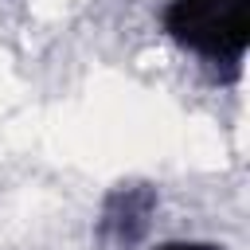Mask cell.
Instances as JSON below:
<instances>
[{
    "label": "cell",
    "instance_id": "6da1fadb",
    "mask_svg": "<svg viewBox=\"0 0 250 250\" xmlns=\"http://www.w3.org/2000/svg\"><path fill=\"white\" fill-rule=\"evenodd\" d=\"M164 31L211 62H238L250 43V0H168Z\"/></svg>",
    "mask_w": 250,
    "mask_h": 250
},
{
    "label": "cell",
    "instance_id": "3957f363",
    "mask_svg": "<svg viewBox=\"0 0 250 250\" xmlns=\"http://www.w3.org/2000/svg\"><path fill=\"white\" fill-rule=\"evenodd\" d=\"M156 250H223V246H215V242H164Z\"/></svg>",
    "mask_w": 250,
    "mask_h": 250
},
{
    "label": "cell",
    "instance_id": "7a4b0ae2",
    "mask_svg": "<svg viewBox=\"0 0 250 250\" xmlns=\"http://www.w3.org/2000/svg\"><path fill=\"white\" fill-rule=\"evenodd\" d=\"M152 211H156V191L148 184H121L105 195L102 203V219H98V238L109 246V250H121V246H133L145 238L148 223H152Z\"/></svg>",
    "mask_w": 250,
    "mask_h": 250
}]
</instances>
